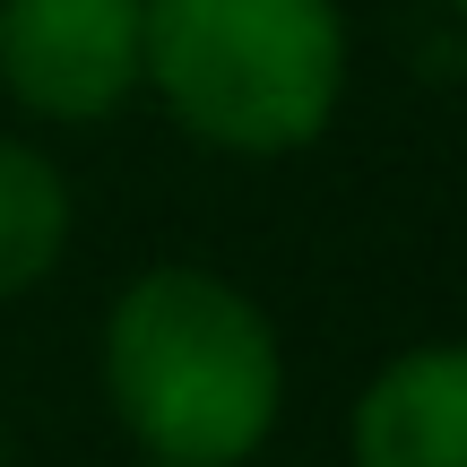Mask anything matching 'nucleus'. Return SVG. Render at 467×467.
<instances>
[{
  "label": "nucleus",
  "mask_w": 467,
  "mask_h": 467,
  "mask_svg": "<svg viewBox=\"0 0 467 467\" xmlns=\"http://www.w3.org/2000/svg\"><path fill=\"white\" fill-rule=\"evenodd\" d=\"M104 399L148 459L243 467L277 433L285 355L268 312L217 268H148L104 320Z\"/></svg>",
  "instance_id": "nucleus-1"
},
{
  "label": "nucleus",
  "mask_w": 467,
  "mask_h": 467,
  "mask_svg": "<svg viewBox=\"0 0 467 467\" xmlns=\"http://www.w3.org/2000/svg\"><path fill=\"white\" fill-rule=\"evenodd\" d=\"M139 87L225 156H295L347 96L337 0H139Z\"/></svg>",
  "instance_id": "nucleus-2"
},
{
  "label": "nucleus",
  "mask_w": 467,
  "mask_h": 467,
  "mask_svg": "<svg viewBox=\"0 0 467 467\" xmlns=\"http://www.w3.org/2000/svg\"><path fill=\"white\" fill-rule=\"evenodd\" d=\"M0 87L44 121H113L139 96V0H0Z\"/></svg>",
  "instance_id": "nucleus-3"
},
{
  "label": "nucleus",
  "mask_w": 467,
  "mask_h": 467,
  "mask_svg": "<svg viewBox=\"0 0 467 467\" xmlns=\"http://www.w3.org/2000/svg\"><path fill=\"white\" fill-rule=\"evenodd\" d=\"M355 467H467V337L407 347L347 416Z\"/></svg>",
  "instance_id": "nucleus-4"
},
{
  "label": "nucleus",
  "mask_w": 467,
  "mask_h": 467,
  "mask_svg": "<svg viewBox=\"0 0 467 467\" xmlns=\"http://www.w3.org/2000/svg\"><path fill=\"white\" fill-rule=\"evenodd\" d=\"M69 251V191L61 165L35 156L26 139H0V303L44 285Z\"/></svg>",
  "instance_id": "nucleus-5"
},
{
  "label": "nucleus",
  "mask_w": 467,
  "mask_h": 467,
  "mask_svg": "<svg viewBox=\"0 0 467 467\" xmlns=\"http://www.w3.org/2000/svg\"><path fill=\"white\" fill-rule=\"evenodd\" d=\"M148 467H191V459H148Z\"/></svg>",
  "instance_id": "nucleus-6"
}]
</instances>
